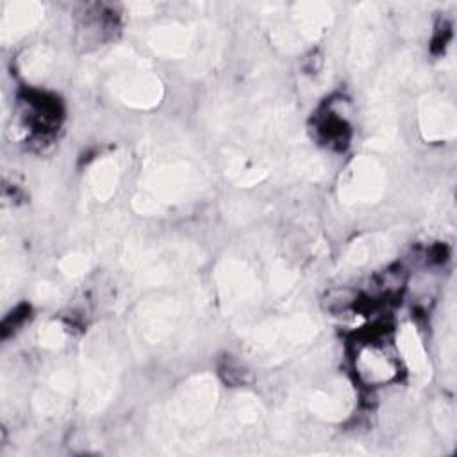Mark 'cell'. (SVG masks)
<instances>
[{
	"mask_svg": "<svg viewBox=\"0 0 457 457\" xmlns=\"http://www.w3.org/2000/svg\"><path fill=\"white\" fill-rule=\"evenodd\" d=\"M66 339V334H64V328L59 325V323H48L41 334H39V341L45 348H50V350H55L59 346H62Z\"/></svg>",
	"mask_w": 457,
	"mask_h": 457,
	"instance_id": "obj_23",
	"label": "cell"
},
{
	"mask_svg": "<svg viewBox=\"0 0 457 457\" xmlns=\"http://www.w3.org/2000/svg\"><path fill=\"white\" fill-rule=\"evenodd\" d=\"M418 120L427 141H446L455 136V107L439 93H427L420 100Z\"/></svg>",
	"mask_w": 457,
	"mask_h": 457,
	"instance_id": "obj_10",
	"label": "cell"
},
{
	"mask_svg": "<svg viewBox=\"0 0 457 457\" xmlns=\"http://www.w3.org/2000/svg\"><path fill=\"white\" fill-rule=\"evenodd\" d=\"M332 11L327 4L320 2H303L296 4L291 12V21L278 29L280 43L296 45L298 39H316L330 25Z\"/></svg>",
	"mask_w": 457,
	"mask_h": 457,
	"instance_id": "obj_9",
	"label": "cell"
},
{
	"mask_svg": "<svg viewBox=\"0 0 457 457\" xmlns=\"http://www.w3.org/2000/svg\"><path fill=\"white\" fill-rule=\"evenodd\" d=\"M77 384V377L71 368H57L39 387L36 395V407L43 414H57L68 402Z\"/></svg>",
	"mask_w": 457,
	"mask_h": 457,
	"instance_id": "obj_13",
	"label": "cell"
},
{
	"mask_svg": "<svg viewBox=\"0 0 457 457\" xmlns=\"http://www.w3.org/2000/svg\"><path fill=\"white\" fill-rule=\"evenodd\" d=\"M187 307L177 298H161L145 303L136 314V330L146 345L170 339L186 321Z\"/></svg>",
	"mask_w": 457,
	"mask_h": 457,
	"instance_id": "obj_7",
	"label": "cell"
},
{
	"mask_svg": "<svg viewBox=\"0 0 457 457\" xmlns=\"http://www.w3.org/2000/svg\"><path fill=\"white\" fill-rule=\"evenodd\" d=\"M118 384V361L102 332L91 334L80 359L79 405L84 412L102 411Z\"/></svg>",
	"mask_w": 457,
	"mask_h": 457,
	"instance_id": "obj_2",
	"label": "cell"
},
{
	"mask_svg": "<svg viewBox=\"0 0 457 457\" xmlns=\"http://www.w3.org/2000/svg\"><path fill=\"white\" fill-rule=\"evenodd\" d=\"M104 68L107 75V87L125 105L150 109L161 102V80L143 61L129 52L112 54Z\"/></svg>",
	"mask_w": 457,
	"mask_h": 457,
	"instance_id": "obj_4",
	"label": "cell"
},
{
	"mask_svg": "<svg viewBox=\"0 0 457 457\" xmlns=\"http://www.w3.org/2000/svg\"><path fill=\"white\" fill-rule=\"evenodd\" d=\"M353 395L346 384H330L327 387L316 389L307 398V407L318 418L337 421L343 420L352 409Z\"/></svg>",
	"mask_w": 457,
	"mask_h": 457,
	"instance_id": "obj_15",
	"label": "cell"
},
{
	"mask_svg": "<svg viewBox=\"0 0 457 457\" xmlns=\"http://www.w3.org/2000/svg\"><path fill=\"white\" fill-rule=\"evenodd\" d=\"M318 332V323L307 314H295L287 318H275L261 323L248 336V350L259 361H282L303 345H307Z\"/></svg>",
	"mask_w": 457,
	"mask_h": 457,
	"instance_id": "obj_5",
	"label": "cell"
},
{
	"mask_svg": "<svg viewBox=\"0 0 457 457\" xmlns=\"http://www.w3.org/2000/svg\"><path fill=\"white\" fill-rule=\"evenodd\" d=\"M366 11L357 14V21L350 41V62L353 68H364L373 59L377 36H378V16L371 5H364Z\"/></svg>",
	"mask_w": 457,
	"mask_h": 457,
	"instance_id": "obj_12",
	"label": "cell"
},
{
	"mask_svg": "<svg viewBox=\"0 0 457 457\" xmlns=\"http://www.w3.org/2000/svg\"><path fill=\"white\" fill-rule=\"evenodd\" d=\"M50 64H52V55L45 48H34L27 54L25 70L30 77H39V75L46 73Z\"/></svg>",
	"mask_w": 457,
	"mask_h": 457,
	"instance_id": "obj_21",
	"label": "cell"
},
{
	"mask_svg": "<svg viewBox=\"0 0 457 457\" xmlns=\"http://www.w3.org/2000/svg\"><path fill=\"white\" fill-rule=\"evenodd\" d=\"M295 280H296V275L289 268H286L284 264L275 266L273 271H271V286L278 293L287 291L295 284Z\"/></svg>",
	"mask_w": 457,
	"mask_h": 457,
	"instance_id": "obj_24",
	"label": "cell"
},
{
	"mask_svg": "<svg viewBox=\"0 0 457 457\" xmlns=\"http://www.w3.org/2000/svg\"><path fill=\"white\" fill-rule=\"evenodd\" d=\"M220 302L228 314H239L253 307L261 298L257 273L239 259H227L216 271Z\"/></svg>",
	"mask_w": 457,
	"mask_h": 457,
	"instance_id": "obj_6",
	"label": "cell"
},
{
	"mask_svg": "<svg viewBox=\"0 0 457 457\" xmlns=\"http://www.w3.org/2000/svg\"><path fill=\"white\" fill-rule=\"evenodd\" d=\"M146 41L150 48L159 55L180 59V57H186L195 46L196 30L193 27L180 25V23H166V25L154 27L148 32Z\"/></svg>",
	"mask_w": 457,
	"mask_h": 457,
	"instance_id": "obj_11",
	"label": "cell"
},
{
	"mask_svg": "<svg viewBox=\"0 0 457 457\" xmlns=\"http://www.w3.org/2000/svg\"><path fill=\"white\" fill-rule=\"evenodd\" d=\"M202 184L200 166L180 154H159L148 159L134 207L139 212H162L184 202Z\"/></svg>",
	"mask_w": 457,
	"mask_h": 457,
	"instance_id": "obj_1",
	"label": "cell"
},
{
	"mask_svg": "<svg viewBox=\"0 0 457 457\" xmlns=\"http://www.w3.org/2000/svg\"><path fill=\"white\" fill-rule=\"evenodd\" d=\"M87 268H89V261L84 253H70L61 261V271L71 278L84 275Z\"/></svg>",
	"mask_w": 457,
	"mask_h": 457,
	"instance_id": "obj_22",
	"label": "cell"
},
{
	"mask_svg": "<svg viewBox=\"0 0 457 457\" xmlns=\"http://www.w3.org/2000/svg\"><path fill=\"white\" fill-rule=\"evenodd\" d=\"M398 350L402 353L403 362L407 364L409 371L418 378V380H427L428 377V359L423 348V343L412 325L402 327L398 332Z\"/></svg>",
	"mask_w": 457,
	"mask_h": 457,
	"instance_id": "obj_17",
	"label": "cell"
},
{
	"mask_svg": "<svg viewBox=\"0 0 457 457\" xmlns=\"http://www.w3.org/2000/svg\"><path fill=\"white\" fill-rule=\"evenodd\" d=\"M218 398L220 391L214 377H191L175 391L164 409L166 434L184 437L186 434L202 428L216 412Z\"/></svg>",
	"mask_w": 457,
	"mask_h": 457,
	"instance_id": "obj_3",
	"label": "cell"
},
{
	"mask_svg": "<svg viewBox=\"0 0 457 457\" xmlns=\"http://www.w3.org/2000/svg\"><path fill=\"white\" fill-rule=\"evenodd\" d=\"M386 186V173L382 166L368 157H357L350 162L341 177L339 196L346 204H373L377 202Z\"/></svg>",
	"mask_w": 457,
	"mask_h": 457,
	"instance_id": "obj_8",
	"label": "cell"
},
{
	"mask_svg": "<svg viewBox=\"0 0 457 457\" xmlns=\"http://www.w3.org/2000/svg\"><path fill=\"white\" fill-rule=\"evenodd\" d=\"M387 241L380 236H366L352 243L345 255V266L362 268L375 261H380L387 253Z\"/></svg>",
	"mask_w": 457,
	"mask_h": 457,
	"instance_id": "obj_19",
	"label": "cell"
},
{
	"mask_svg": "<svg viewBox=\"0 0 457 457\" xmlns=\"http://www.w3.org/2000/svg\"><path fill=\"white\" fill-rule=\"evenodd\" d=\"M43 9L36 2H11L4 9L0 21V36L4 41H12L39 23Z\"/></svg>",
	"mask_w": 457,
	"mask_h": 457,
	"instance_id": "obj_16",
	"label": "cell"
},
{
	"mask_svg": "<svg viewBox=\"0 0 457 457\" xmlns=\"http://www.w3.org/2000/svg\"><path fill=\"white\" fill-rule=\"evenodd\" d=\"M355 368L361 380L370 386L387 384L398 373V368L393 357L377 345H366L357 352Z\"/></svg>",
	"mask_w": 457,
	"mask_h": 457,
	"instance_id": "obj_14",
	"label": "cell"
},
{
	"mask_svg": "<svg viewBox=\"0 0 457 457\" xmlns=\"http://www.w3.org/2000/svg\"><path fill=\"white\" fill-rule=\"evenodd\" d=\"M262 418V405L253 396H239L230 405L227 416H225V430L230 432H241L246 427L257 425Z\"/></svg>",
	"mask_w": 457,
	"mask_h": 457,
	"instance_id": "obj_20",
	"label": "cell"
},
{
	"mask_svg": "<svg viewBox=\"0 0 457 457\" xmlns=\"http://www.w3.org/2000/svg\"><path fill=\"white\" fill-rule=\"evenodd\" d=\"M120 164L114 157H102L91 168L87 175V186L95 198L105 202L118 187Z\"/></svg>",
	"mask_w": 457,
	"mask_h": 457,
	"instance_id": "obj_18",
	"label": "cell"
}]
</instances>
